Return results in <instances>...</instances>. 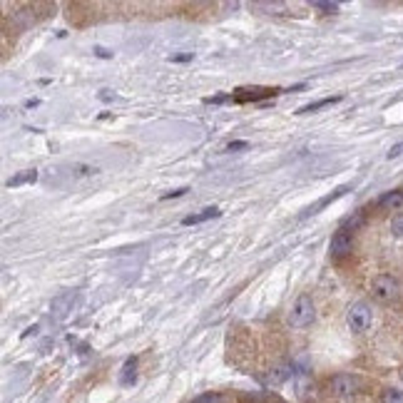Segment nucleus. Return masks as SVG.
Masks as SVG:
<instances>
[{"label":"nucleus","mask_w":403,"mask_h":403,"mask_svg":"<svg viewBox=\"0 0 403 403\" xmlns=\"http://www.w3.org/2000/svg\"><path fill=\"white\" fill-rule=\"evenodd\" d=\"M403 294V286L396 276L391 274H379L371 279V296L379 304H396Z\"/></svg>","instance_id":"1"},{"label":"nucleus","mask_w":403,"mask_h":403,"mask_svg":"<svg viewBox=\"0 0 403 403\" xmlns=\"http://www.w3.org/2000/svg\"><path fill=\"white\" fill-rule=\"evenodd\" d=\"M314 319H316L314 299H311L309 294H299L294 301V306H291V311H289V326H294V329H304V326H309Z\"/></svg>","instance_id":"2"},{"label":"nucleus","mask_w":403,"mask_h":403,"mask_svg":"<svg viewBox=\"0 0 403 403\" xmlns=\"http://www.w3.org/2000/svg\"><path fill=\"white\" fill-rule=\"evenodd\" d=\"M346 324H349V329L354 331V334H364V331H369L371 324H374V311H371V306L366 304V301H356V304H351L349 311H346Z\"/></svg>","instance_id":"3"},{"label":"nucleus","mask_w":403,"mask_h":403,"mask_svg":"<svg viewBox=\"0 0 403 403\" xmlns=\"http://www.w3.org/2000/svg\"><path fill=\"white\" fill-rule=\"evenodd\" d=\"M329 389H331V394H334L336 399L349 401V399H354V396L361 391V381H359V376H351V374H336L334 379L329 381Z\"/></svg>","instance_id":"4"},{"label":"nucleus","mask_w":403,"mask_h":403,"mask_svg":"<svg viewBox=\"0 0 403 403\" xmlns=\"http://www.w3.org/2000/svg\"><path fill=\"white\" fill-rule=\"evenodd\" d=\"M351 251H354V234L346 229H339L329 241V254L334 256V259H344Z\"/></svg>","instance_id":"5"},{"label":"nucleus","mask_w":403,"mask_h":403,"mask_svg":"<svg viewBox=\"0 0 403 403\" xmlns=\"http://www.w3.org/2000/svg\"><path fill=\"white\" fill-rule=\"evenodd\" d=\"M75 304H78V294H75V291H65V294L55 296L53 304H50V311H53L55 319L63 321V319H68V316L73 314Z\"/></svg>","instance_id":"6"},{"label":"nucleus","mask_w":403,"mask_h":403,"mask_svg":"<svg viewBox=\"0 0 403 403\" xmlns=\"http://www.w3.org/2000/svg\"><path fill=\"white\" fill-rule=\"evenodd\" d=\"M291 376H294L291 366H286V364L274 366V369L269 371V376H266V384H271V386H281V384H286V381H289Z\"/></svg>","instance_id":"7"},{"label":"nucleus","mask_w":403,"mask_h":403,"mask_svg":"<svg viewBox=\"0 0 403 403\" xmlns=\"http://www.w3.org/2000/svg\"><path fill=\"white\" fill-rule=\"evenodd\" d=\"M379 206L381 209H389V211H396L403 206V192H399V189H394V192H386L384 197L379 199Z\"/></svg>","instance_id":"8"},{"label":"nucleus","mask_w":403,"mask_h":403,"mask_svg":"<svg viewBox=\"0 0 403 403\" xmlns=\"http://www.w3.org/2000/svg\"><path fill=\"white\" fill-rule=\"evenodd\" d=\"M214 216H219V209H216V206H206V209H202L199 214H189V216H184V219H182V224H184V226L202 224V221H206V219H214Z\"/></svg>","instance_id":"9"},{"label":"nucleus","mask_w":403,"mask_h":403,"mask_svg":"<svg viewBox=\"0 0 403 403\" xmlns=\"http://www.w3.org/2000/svg\"><path fill=\"white\" fill-rule=\"evenodd\" d=\"M339 100H341V98H324V100H316V103H311V105H306V108H301L299 112H301V115H306V112H316V110L326 108V105L339 103Z\"/></svg>","instance_id":"10"},{"label":"nucleus","mask_w":403,"mask_h":403,"mask_svg":"<svg viewBox=\"0 0 403 403\" xmlns=\"http://www.w3.org/2000/svg\"><path fill=\"white\" fill-rule=\"evenodd\" d=\"M135 369H137V359H127V364H125V369H122V384L127 386V384H132L135 381Z\"/></svg>","instance_id":"11"},{"label":"nucleus","mask_w":403,"mask_h":403,"mask_svg":"<svg viewBox=\"0 0 403 403\" xmlns=\"http://www.w3.org/2000/svg\"><path fill=\"white\" fill-rule=\"evenodd\" d=\"M309 391H314V381H311L309 376H299V379H296V394L304 399Z\"/></svg>","instance_id":"12"},{"label":"nucleus","mask_w":403,"mask_h":403,"mask_svg":"<svg viewBox=\"0 0 403 403\" xmlns=\"http://www.w3.org/2000/svg\"><path fill=\"white\" fill-rule=\"evenodd\" d=\"M361 224H364V211H359V214H354L351 219H346L341 229H346V231H351V234H354V231L359 229Z\"/></svg>","instance_id":"13"},{"label":"nucleus","mask_w":403,"mask_h":403,"mask_svg":"<svg viewBox=\"0 0 403 403\" xmlns=\"http://www.w3.org/2000/svg\"><path fill=\"white\" fill-rule=\"evenodd\" d=\"M35 179H38V172H35V169H28V172H23L20 177L10 179L8 187H18V184H23V182H35Z\"/></svg>","instance_id":"14"},{"label":"nucleus","mask_w":403,"mask_h":403,"mask_svg":"<svg viewBox=\"0 0 403 403\" xmlns=\"http://www.w3.org/2000/svg\"><path fill=\"white\" fill-rule=\"evenodd\" d=\"M381 403H403V391L399 389H386L381 396Z\"/></svg>","instance_id":"15"},{"label":"nucleus","mask_w":403,"mask_h":403,"mask_svg":"<svg viewBox=\"0 0 403 403\" xmlns=\"http://www.w3.org/2000/svg\"><path fill=\"white\" fill-rule=\"evenodd\" d=\"M311 8H316V10H324L326 15H331V13H339V3H326V0H314V3H311Z\"/></svg>","instance_id":"16"},{"label":"nucleus","mask_w":403,"mask_h":403,"mask_svg":"<svg viewBox=\"0 0 403 403\" xmlns=\"http://www.w3.org/2000/svg\"><path fill=\"white\" fill-rule=\"evenodd\" d=\"M192 403H221V396L219 394H202Z\"/></svg>","instance_id":"17"},{"label":"nucleus","mask_w":403,"mask_h":403,"mask_svg":"<svg viewBox=\"0 0 403 403\" xmlns=\"http://www.w3.org/2000/svg\"><path fill=\"white\" fill-rule=\"evenodd\" d=\"M391 231H394L396 236H403V214L394 216V221H391Z\"/></svg>","instance_id":"18"},{"label":"nucleus","mask_w":403,"mask_h":403,"mask_svg":"<svg viewBox=\"0 0 403 403\" xmlns=\"http://www.w3.org/2000/svg\"><path fill=\"white\" fill-rule=\"evenodd\" d=\"M251 8H256V10H284V5L281 3H254Z\"/></svg>","instance_id":"19"},{"label":"nucleus","mask_w":403,"mask_h":403,"mask_svg":"<svg viewBox=\"0 0 403 403\" xmlns=\"http://www.w3.org/2000/svg\"><path fill=\"white\" fill-rule=\"evenodd\" d=\"M172 63H187V60H192V53H187V55H172Z\"/></svg>","instance_id":"20"},{"label":"nucleus","mask_w":403,"mask_h":403,"mask_svg":"<svg viewBox=\"0 0 403 403\" xmlns=\"http://www.w3.org/2000/svg\"><path fill=\"white\" fill-rule=\"evenodd\" d=\"M184 192H189V189L187 187H182V189H174V192H169V194H164V197L162 199H172V197H182V194Z\"/></svg>","instance_id":"21"},{"label":"nucleus","mask_w":403,"mask_h":403,"mask_svg":"<svg viewBox=\"0 0 403 403\" xmlns=\"http://www.w3.org/2000/svg\"><path fill=\"white\" fill-rule=\"evenodd\" d=\"M401 150H403V145H396V147H394V150H391V152H389V159L399 157V155H401Z\"/></svg>","instance_id":"22"},{"label":"nucleus","mask_w":403,"mask_h":403,"mask_svg":"<svg viewBox=\"0 0 403 403\" xmlns=\"http://www.w3.org/2000/svg\"><path fill=\"white\" fill-rule=\"evenodd\" d=\"M246 147V142H231L229 145V150H244Z\"/></svg>","instance_id":"23"},{"label":"nucleus","mask_w":403,"mask_h":403,"mask_svg":"<svg viewBox=\"0 0 403 403\" xmlns=\"http://www.w3.org/2000/svg\"><path fill=\"white\" fill-rule=\"evenodd\" d=\"M98 55H100V58H110V53H108V50H103V48H98Z\"/></svg>","instance_id":"24"},{"label":"nucleus","mask_w":403,"mask_h":403,"mask_svg":"<svg viewBox=\"0 0 403 403\" xmlns=\"http://www.w3.org/2000/svg\"><path fill=\"white\" fill-rule=\"evenodd\" d=\"M401 379H403V374H401Z\"/></svg>","instance_id":"25"}]
</instances>
